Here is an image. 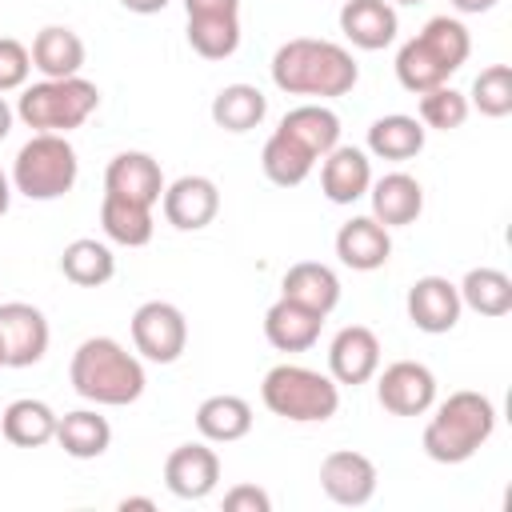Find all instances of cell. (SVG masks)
Returning <instances> with one entry per match:
<instances>
[{
	"label": "cell",
	"mask_w": 512,
	"mask_h": 512,
	"mask_svg": "<svg viewBox=\"0 0 512 512\" xmlns=\"http://www.w3.org/2000/svg\"><path fill=\"white\" fill-rule=\"evenodd\" d=\"M356 80H360V68L352 52L332 40L296 36V40H284L272 56V84L288 96L336 100V96H348Z\"/></svg>",
	"instance_id": "6da1fadb"
},
{
	"label": "cell",
	"mask_w": 512,
	"mask_h": 512,
	"mask_svg": "<svg viewBox=\"0 0 512 512\" xmlns=\"http://www.w3.org/2000/svg\"><path fill=\"white\" fill-rule=\"evenodd\" d=\"M68 380L76 396L104 404V408H124L144 396V364L112 336H88L68 364Z\"/></svg>",
	"instance_id": "7a4b0ae2"
},
{
	"label": "cell",
	"mask_w": 512,
	"mask_h": 512,
	"mask_svg": "<svg viewBox=\"0 0 512 512\" xmlns=\"http://www.w3.org/2000/svg\"><path fill=\"white\" fill-rule=\"evenodd\" d=\"M472 52V36L456 16H432L412 40H404V48L396 52V80L400 88H408L412 96L432 92L440 84H448L460 64Z\"/></svg>",
	"instance_id": "3957f363"
},
{
	"label": "cell",
	"mask_w": 512,
	"mask_h": 512,
	"mask_svg": "<svg viewBox=\"0 0 512 512\" xmlns=\"http://www.w3.org/2000/svg\"><path fill=\"white\" fill-rule=\"evenodd\" d=\"M496 432V404L484 392H452L436 404V416L424 424V452L436 464L472 460Z\"/></svg>",
	"instance_id": "277c9868"
},
{
	"label": "cell",
	"mask_w": 512,
	"mask_h": 512,
	"mask_svg": "<svg viewBox=\"0 0 512 512\" xmlns=\"http://www.w3.org/2000/svg\"><path fill=\"white\" fill-rule=\"evenodd\" d=\"M260 400L272 416L292 424H324L340 408V384L304 364H276L260 380Z\"/></svg>",
	"instance_id": "5b68a950"
},
{
	"label": "cell",
	"mask_w": 512,
	"mask_h": 512,
	"mask_svg": "<svg viewBox=\"0 0 512 512\" xmlns=\"http://www.w3.org/2000/svg\"><path fill=\"white\" fill-rule=\"evenodd\" d=\"M96 108H100V88L92 80H84V76H64V80L24 84L20 100H16V120L28 124L32 132H60V136H68Z\"/></svg>",
	"instance_id": "8992f818"
},
{
	"label": "cell",
	"mask_w": 512,
	"mask_h": 512,
	"mask_svg": "<svg viewBox=\"0 0 512 512\" xmlns=\"http://www.w3.org/2000/svg\"><path fill=\"white\" fill-rule=\"evenodd\" d=\"M76 176H80V160H76V148L68 144V136L32 132V140L20 144L8 180H12V192H20L28 200H60L64 192H72Z\"/></svg>",
	"instance_id": "52a82bcc"
},
{
	"label": "cell",
	"mask_w": 512,
	"mask_h": 512,
	"mask_svg": "<svg viewBox=\"0 0 512 512\" xmlns=\"http://www.w3.org/2000/svg\"><path fill=\"white\" fill-rule=\"evenodd\" d=\"M132 344L152 364H172L188 348V320L168 300H144L132 312Z\"/></svg>",
	"instance_id": "ba28073f"
},
{
	"label": "cell",
	"mask_w": 512,
	"mask_h": 512,
	"mask_svg": "<svg viewBox=\"0 0 512 512\" xmlns=\"http://www.w3.org/2000/svg\"><path fill=\"white\" fill-rule=\"evenodd\" d=\"M48 320L36 304L8 300L0 304V344H4V368H32L48 352Z\"/></svg>",
	"instance_id": "9c48e42d"
},
{
	"label": "cell",
	"mask_w": 512,
	"mask_h": 512,
	"mask_svg": "<svg viewBox=\"0 0 512 512\" xmlns=\"http://www.w3.org/2000/svg\"><path fill=\"white\" fill-rule=\"evenodd\" d=\"M376 400L392 416H424L436 404V376L420 360H396L380 372Z\"/></svg>",
	"instance_id": "30bf717a"
},
{
	"label": "cell",
	"mask_w": 512,
	"mask_h": 512,
	"mask_svg": "<svg viewBox=\"0 0 512 512\" xmlns=\"http://www.w3.org/2000/svg\"><path fill=\"white\" fill-rule=\"evenodd\" d=\"M376 464L364 456V452H352V448H336L320 460V488L332 504H344V508H360L376 496Z\"/></svg>",
	"instance_id": "8fae6325"
},
{
	"label": "cell",
	"mask_w": 512,
	"mask_h": 512,
	"mask_svg": "<svg viewBox=\"0 0 512 512\" xmlns=\"http://www.w3.org/2000/svg\"><path fill=\"white\" fill-rule=\"evenodd\" d=\"M164 484L180 500H204L220 484V456L208 448V440L180 444L164 460Z\"/></svg>",
	"instance_id": "7c38bea8"
},
{
	"label": "cell",
	"mask_w": 512,
	"mask_h": 512,
	"mask_svg": "<svg viewBox=\"0 0 512 512\" xmlns=\"http://www.w3.org/2000/svg\"><path fill=\"white\" fill-rule=\"evenodd\" d=\"M404 308H408V320L420 332H428V336L452 332L460 324V312H464L460 292H456V284L448 276H420V280H412Z\"/></svg>",
	"instance_id": "4fadbf2b"
},
{
	"label": "cell",
	"mask_w": 512,
	"mask_h": 512,
	"mask_svg": "<svg viewBox=\"0 0 512 512\" xmlns=\"http://www.w3.org/2000/svg\"><path fill=\"white\" fill-rule=\"evenodd\" d=\"M160 208H164V220L180 232H200L216 220L220 212V188L208 180V176H180L172 184H164V196H160Z\"/></svg>",
	"instance_id": "5bb4252c"
},
{
	"label": "cell",
	"mask_w": 512,
	"mask_h": 512,
	"mask_svg": "<svg viewBox=\"0 0 512 512\" xmlns=\"http://www.w3.org/2000/svg\"><path fill=\"white\" fill-rule=\"evenodd\" d=\"M376 372H380V340H376V332L364 328V324L340 328L332 336V344H328V376L336 384L356 388V384H368Z\"/></svg>",
	"instance_id": "9a60e30c"
},
{
	"label": "cell",
	"mask_w": 512,
	"mask_h": 512,
	"mask_svg": "<svg viewBox=\"0 0 512 512\" xmlns=\"http://www.w3.org/2000/svg\"><path fill=\"white\" fill-rule=\"evenodd\" d=\"M104 192L156 208L164 196V172L148 152H116L104 168Z\"/></svg>",
	"instance_id": "2e32d148"
},
{
	"label": "cell",
	"mask_w": 512,
	"mask_h": 512,
	"mask_svg": "<svg viewBox=\"0 0 512 512\" xmlns=\"http://www.w3.org/2000/svg\"><path fill=\"white\" fill-rule=\"evenodd\" d=\"M336 256L344 268L352 272H376L388 264L392 256V236L380 220L372 216H352L348 224H340L336 232Z\"/></svg>",
	"instance_id": "e0dca14e"
},
{
	"label": "cell",
	"mask_w": 512,
	"mask_h": 512,
	"mask_svg": "<svg viewBox=\"0 0 512 512\" xmlns=\"http://www.w3.org/2000/svg\"><path fill=\"white\" fill-rule=\"evenodd\" d=\"M372 184V160L368 152L352 148V144H336L324 164H320V192L332 204H356L360 196H368Z\"/></svg>",
	"instance_id": "ac0fdd59"
},
{
	"label": "cell",
	"mask_w": 512,
	"mask_h": 512,
	"mask_svg": "<svg viewBox=\"0 0 512 512\" xmlns=\"http://www.w3.org/2000/svg\"><path fill=\"white\" fill-rule=\"evenodd\" d=\"M368 200H372V220H380L384 228L416 224V216L424 212V188L408 172H388V176L372 180Z\"/></svg>",
	"instance_id": "d6986e66"
},
{
	"label": "cell",
	"mask_w": 512,
	"mask_h": 512,
	"mask_svg": "<svg viewBox=\"0 0 512 512\" xmlns=\"http://www.w3.org/2000/svg\"><path fill=\"white\" fill-rule=\"evenodd\" d=\"M396 28H400V20L388 0H344V8H340V32L364 52L388 48L396 40Z\"/></svg>",
	"instance_id": "ffe728a7"
},
{
	"label": "cell",
	"mask_w": 512,
	"mask_h": 512,
	"mask_svg": "<svg viewBox=\"0 0 512 512\" xmlns=\"http://www.w3.org/2000/svg\"><path fill=\"white\" fill-rule=\"evenodd\" d=\"M320 324H324L320 312H312V308H304L288 296H280L264 312V336L276 352H308L320 340Z\"/></svg>",
	"instance_id": "44dd1931"
},
{
	"label": "cell",
	"mask_w": 512,
	"mask_h": 512,
	"mask_svg": "<svg viewBox=\"0 0 512 512\" xmlns=\"http://www.w3.org/2000/svg\"><path fill=\"white\" fill-rule=\"evenodd\" d=\"M28 52H32V68H36L44 80L80 76V68H84V40H80L72 28H64V24L40 28Z\"/></svg>",
	"instance_id": "7402d4cb"
},
{
	"label": "cell",
	"mask_w": 512,
	"mask_h": 512,
	"mask_svg": "<svg viewBox=\"0 0 512 512\" xmlns=\"http://www.w3.org/2000/svg\"><path fill=\"white\" fill-rule=\"evenodd\" d=\"M280 296H288V300H296V304L328 316L340 304V276L328 264H320V260H300V264H292L284 272Z\"/></svg>",
	"instance_id": "603a6c76"
},
{
	"label": "cell",
	"mask_w": 512,
	"mask_h": 512,
	"mask_svg": "<svg viewBox=\"0 0 512 512\" xmlns=\"http://www.w3.org/2000/svg\"><path fill=\"white\" fill-rule=\"evenodd\" d=\"M196 432H200L208 444L244 440V436L252 432V404H248L244 396H232V392L208 396V400L196 408Z\"/></svg>",
	"instance_id": "cb8c5ba5"
},
{
	"label": "cell",
	"mask_w": 512,
	"mask_h": 512,
	"mask_svg": "<svg viewBox=\"0 0 512 512\" xmlns=\"http://www.w3.org/2000/svg\"><path fill=\"white\" fill-rule=\"evenodd\" d=\"M100 228L112 244H124V248H144L156 232L152 208L136 204L128 196H116V192H104V200H100Z\"/></svg>",
	"instance_id": "d4e9b609"
},
{
	"label": "cell",
	"mask_w": 512,
	"mask_h": 512,
	"mask_svg": "<svg viewBox=\"0 0 512 512\" xmlns=\"http://www.w3.org/2000/svg\"><path fill=\"white\" fill-rule=\"evenodd\" d=\"M56 412L44 404V400H12L4 412H0V436L16 448H40L48 440H56Z\"/></svg>",
	"instance_id": "484cf974"
},
{
	"label": "cell",
	"mask_w": 512,
	"mask_h": 512,
	"mask_svg": "<svg viewBox=\"0 0 512 512\" xmlns=\"http://www.w3.org/2000/svg\"><path fill=\"white\" fill-rule=\"evenodd\" d=\"M56 444L72 456V460H96L108 452L112 444V424L92 412V408H76V412H64L56 420Z\"/></svg>",
	"instance_id": "4316f807"
},
{
	"label": "cell",
	"mask_w": 512,
	"mask_h": 512,
	"mask_svg": "<svg viewBox=\"0 0 512 512\" xmlns=\"http://www.w3.org/2000/svg\"><path fill=\"white\" fill-rule=\"evenodd\" d=\"M280 132H288L292 140H300L316 160H324L336 144H340V116L324 104H296L292 112H284Z\"/></svg>",
	"instance_id": "83f0119b"
},
{
	"label": "cell",
	"mask_w": 512,
	"mask_h": 512,
	"mask_svg": "<svg viewBox=\"0 0 512 512\" xmlns=\"http://www.w3.org/2000/svg\"><path fill=\"white\" fill-rule=\"evenodd\" d=\"M268 116V96L256 84H224L212 96V120L224 132H252Z\"/></svg>",
	"instance_id": "f1b7e54d"
},
{
	"label": "cell",
	"mask_w": 512,
	"mask_h": 512,
	"mask_svg": "<svg viewBox=\"0 0 512 512\" xmlns=\"http://www.w3.org/2000/svg\"><path fill=\"white\" fill-rule=\"evenodd\" d=\"M424 132L428 128L416 116H404V112L380 116L368 128V152L376 160H412L424 152Z\"/></svg>",
	"instance_id": "f546056e"
},
{
	"label": "cell",
	"mask_w": 512,
	"mask_h": 512,
	"mask_svg": "<svg viewBox=\"0 0 512 512\" xmlns=\"http://www.w3.org/2000/svg\"><path fill=\"white\" fill-rule=\"evenodd\" d=\"M260 168H264V176H268L276 188H296V184H304L308 172L316 168V156H312L300 140H292L288 132L276 128V132L264 140Z\"/></svg>",
	"instance_id": "4dcf8cb0"
},
{
	"label": "cell",
	"mask_w": 512,
	"mask_h": 512,
	"mask_svg": "<svg viewBox=\"0 0 512 512\" xmlns=\"http://www.w3.org/2000/svg\"><path fill=\"white\" fill-rule=\"evenodd\" d=\"M60 272L64 280H72L76 288H100L116 276V256L108 244L92 240V236H80L72 244H64L60 252Z\"/></svg>",
	"instance_id": "1f68e13d"
},
{
	"label": "cell",
	"mask_w": 512,
	"mask_h": 512,
	"mask_svg": "<svg viewBox=\"0 0 512 512\" xmlns=\"http://www.w3.org/2000/svg\"><path fill=\"white\" fill-rule=\"evenodd\" d=\"M460 304L480 316H508L512 312V276L500 268H472L460 284Z\"/></svg>",
	"instance_id": "d6a6232c"
},
{
	"label": "cell",
	"mask_w": 512,
	"mask_h": 512,
	"mask_svg": "<svg viewBox=\"0 0 512 512\" xmlns=\"http://www.w3.org/2000/svg\"><path fill=\"white\" fill-rule=\"evenodd\" d=\"M188 44L204 60H228L240 48V16H188Z\"/></svg>",
	"instance_id": "836d02e7"
},
{
	"label": "cell",
	"mask_w": 512,
	"mask_h": 512,
	"mask_svg": "<svg viewBox=\"0 0 512 512\" xmlns=\"http://www.w3.org/2000/svg\"><path fill=\"white\" fill-rule=\"evenodd\" d=\"M468 108H476L488 120L508 116L512 112V68L508 64L480 68V76L472 80V92H468Z\"/></svg>",
	"instance_id": "e575fe53"
},
{
	"label": "cell",
	"mask_w": 512,
	"mask_h": 512,
	"mask_svg": "<svg viewBox=\"0 0 512 512\" xmlns=\"http://www.w3.org/2000/svg\"><path fill=\"white\" fill-rule=\"evenodd\" d=\"M468 96L456 92L452 84H440L432 92H420V124L424 128H436V132H452L468 120Z\"/></svg>",
	"instance_id": "d590c367"
},
{
	"label": "cell",
	"mask_w": 512,
	"mask_h": 512,
	"mask_svg": "<svg viewBox=\"0 0 512 512\" xmlns=\"http://www.w3.org/2000/svg\"><path fill=\"white\" fill-rule=\"evenodd\" d=\"M28 72H32V52L16 36H0V96L24 88Z\"/></svg>",
	"instance_id": "8d00e7d4"
},
{
	"label": "cell",
	"mask_w": 512,
	"mask_h": 512,
	"mask_svg": "<svg viewBox=\"0 0 512 512\" xmlns=\"http://www.w3.org/2000/svg\"><path fill=\"white\" fill-rule=\"evenodd\" d=\"M224 512H272V496L256 484H236L224 492Z\"/></svg>",
	"instance_id": "74e56055"
},
{
	"label": "cell",
	"mask_w": 512,
	"mask_h": 512,
	"mask_svg": "<svg viewBox=\"0 0 512 512\" xmlns=\"http://www.w3.org/2000/svg\"><path fill=\"white\" fill-rule=\"evenodd\" d=\"M184 16H240V0H184Z\"/></svg>",
	"instance_id": "f35d334b"
},
{
	"label": "cell",
	"mask_w": 512,
	"mask_h": 512,
	"mask_svg": "<svg viewBox=\"0 0 512 512\" xmlns=\"http://www.w3.org/2000/svg\"><path fill=\"white\" fill-rule=\"evenodd\" d=\"M128 12H136V16H152V12H164L168 8V0H120Z\"/></svg>",
	"instance_id": "ab89813d"
},
{
	"label": "cell",
	"mask_w": 512,
	"mask_h": 512,
	"mask_svg": "<svg viewBox=\"0 0 512 512\" xmlns=\"http://www.w3.org/2000/svg\"><path fill=\"white\" fill-rule=\"evenodd\" d=\"M500 0H452V8L456 12H464V16H480V12H492Z\"/></svg>",
	"instance_id": "60d3db41"
},
{
	"label": "cell",
	"mask_w": 512,
	"mask_h": 512,
	"mask_svg": "<svg viewBox=\"0 0 512 512\" xmlns=\"http://www.w3.org/2000/svg\"><path fill=\"white\" fill-rule=\"evenodd\" d=\"M12 120H16V108H8V100L0 96V140L12 132Z\"/></svg>",
	"instance_id": "b9f144b4"
},
{
	"label": "cell",
	"mask_w": 512,
	"mask_h": 512,
	"mask_svg": "<svg viewBox=\"0 0 512 512\" xmlns=\"http://www.w3.org/2000/svg\"><path fill=\"white\" fill-rule=\"evenodd\" d=\"M128 508H144V512H152L156 504H152L148 496H124V500H120V512H128Z\"/></svg>",
	"instance_id": "7bdbcfd3"
},
{
	"label": "cell",
	"mask_w": 512,
	"mask_h": 512,
	"mask_svg": "<svg viewBox=\"0 0 512 512\" xmlns=\"http://www.w3.org/2000/svg\"><path fill=\"white\" fill-rule=\"evenodd\" d=\"M8 204H12V180H8L4 168H0V216L8 212Z\"/></svg>",
	"instance_id": "ee69618b"
},
{
	"label": "cell",
	"mask_w": 512,
	"mask_h": 512,
	"mask_svg": "<svg viewBox=\"0 0 512 512\" xmlns=\"http://www.w3.org/2000/svg\"><path fill=\"white\" fill-rule=\"evenodd\" d=\"M388 4H424V0H388Z\"/></svg>",
	"instance_id": "f6af8a7d"
},
{
	"label": "cell",
	"mask_w": 512,
	"mask_h": 512,
	"mask_svg": "<svg viewBox=\"0 0 512 512\" xmlns=\"http://www.w3.org/2000/svg\"><path fill=\"white\" fill-rule=\"evenodd\" d=\"M0 368H4V344H0Z\"/></svg>",
	"instance_id": "bcb514c9"
}]
</instances>
